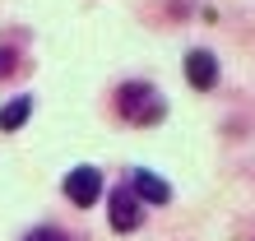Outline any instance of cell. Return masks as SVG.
Listing matches in <instances>:
<instances>
[{
    "label": "cell",
    "mask_w": 255,
    "mask_h": 241,
    "mask_svg": "<svg viewBox=\"0 0 255 241\" xmlns=\"http://www.w3.org/2000/svg\"><path fill=\"white\" fill-rule=\"evenodd\" d=\"M116 116L148 130V125H158V120L167 116V98H162L148 79H126L121 88H116Z\"/></svg>",
    "instance_id": "1"
},
{
    "label": "cell",
    "mask_w": 255,
    "mask_h": 241,
    "mask_svg": "<svg viewBox=\"0 0 255 241\" xmlns=\"http://www.w3.org/2000/svg\"><path fill=\"white\" fill-rule=\"evenodd\" d=\"M144 214H148V209L139 204V195H134L130 186H116L107 195V223H112V232H139Z\"/></svg>",
    "instance_id": "2"
},
{
    "label": "cell",
    "mask_w": 255,
    "mask_h": 241,
    "mask_svg": "<svg viewBox=\"0 0 255 241\" xmlns=\"http://www.w3.org/2000/svg\"><path fill=\"white\" fill-rule=\"evenodd\" d=\"M186 84L195 88V93H214V88H218V56L214 51H209V47H195V51H186Z\"/></svg>",
    "instance_id": "3"
},
{
    "label": "cell",
    "mask_w": 255,
    "mask_h": 241,
    "mask_svg": "<svg viewBox=\"0 0 255 241\" xmlns=\"http://www.w3.org/2000/svg\"><path fill=\"white\" fill-rule=\"evenodd\" d=\"M65 200L74 204V209H93L98 204V195H102V172L98 167H74L70 176H65Z\"/></svg>",
    "instance_id": "4"
},
{
    "label": "cell",
    "mask_w": 255,
    "mask_h": 241,
    "mask_svg": "<svg viewBox=\"0 0 255 241\" xmlns=\"http://www.w3.org/2000/svg\"><path fill=\"white\" fill-rule=\"evenodd\" d=\"M130 190L139 195V204H144V209H162V204H172V186H167L158 172H148V167H134Z\"/></svg>",
    "instance_id": "5"
},
{
    "label": "cell",
    "mask_w": 255,
    "mask_h": 241,
    "mask_svg": "<svg viewBox=\"0 0 255 241\" xmlns=\"http://www.w3.org/2000/svg\"><path fill=\"white\" fill-rule=\"evenodd\" d=\"M28 116H33V98H28V93H19V98H9L5 107H0V130H5V134H14V130H23V125H28Z\"/></svg>",
    "instance_id": "6"
},
{
    "label": "cell",
    "mask_w": 255,
    "mask_h": 241,
    "mask_svg": "<svg viewBox=\"0 0 255 241\" xmlns=\"http://www.w3.org/2000/svg\"><path fill=\"white\" fill-rule=\"evenodd\" d=\"M14 70H19V51H9V47H0V79H9Z\"/></svg>",
    "instance_id": "7"
},
{
    "label": "cell",
    "mask_w": 255,
    "mask_h": 241,
    "mask_svg": "<svg viewBox=\"0 0 255 241\" xmlns=\"http://www.w3.org/2000/svg\"><path fill=\"white\" fill-rule=\"evenodd\" d=\"M23 241H70V237H65L61 228H33V232H28Z\"/></svg>",
    "instance_id": "8"
}]
</instances>
